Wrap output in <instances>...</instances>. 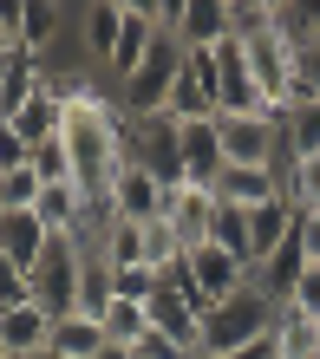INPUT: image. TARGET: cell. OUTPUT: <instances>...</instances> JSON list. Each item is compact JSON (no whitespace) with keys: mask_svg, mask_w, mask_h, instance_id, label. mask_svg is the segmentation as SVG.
<instances>
[{"mask_svg":"<svg viewBox=\"0 0 320 359\" xmlns=\"http://www.w3.org/2000/svg\"><path fill=\"white\" fill-rule=\"evenodd\" d=\"M274 320H281V307H274L268 294L248 281L242 294H229V301L203 307V340H196V359H222V353L268 346V340H274Z\"/></svg>","mask_w":320,"mask_h":359,"instance_id":"6da1fadb","label":"cell"},{"mask_svg":"<svg viewBox=\"0 0 320 359\" xmlns=\"http://www.w3.org/2000/svg\"><path fill=\"white\" fill-rule=\"evenodd\" d=\"M124 163L151 170L164 189L183 183V144H177V118L157 111V118H131L124 124Z\"/></svg>","mask_w":320,"mask_h":359,"instance_id":"7a4b0ae2","label":"cell"},{"mask_svg":"<svg viewBox=\"0 0 320 359\" xmlns=\"http://www.w3.org/2000/svg\"><path fill=\"white\" fill-rule=\"evenodd\" d=\"M177 72H183V46L164 33L157 46H151V59H144V66L118 86V111H124V118H157L164 104H170V86H177Z\"/></svg>","mask_w":320,"mask_h":359,"instance_id":"3957f363","label":"cell"},{"mask_svg":"<svg viewBox=\"0 0 320 359\" xmlns=\"http://www.w3.org/2000/svg\"><path fill=\"white\" fill-rule=\"evenodd\" d=\"M222 137V163H242V170H274L288 151L281 137V111H255V118H216Z\"/></svg>","mask_w":320,"mask_h":359,"instance_id":"277c9868","label":"cell"},{"mask_svg":"<svg viewBox=\"0 0 320 359\" xmlns=\"http://www.w3.org/2000/svg\"><path fill=\"white\" fill-rule=\"evenodd\" d=\"M79 274H85V248L79 242H66V236H53V248L39 255V268H33V301L53 313H79Z\"/></svg>","mask_w":320,"mask_h":359,"instance_id":"5b68a950","label":"cell"},{"mask_svg":"<svg viewBox=\"0 0 320 359\" xmlns=\"http://www.w3.org/2000/svg\"><path fill=\"white\" fill-rule=\"evenodd\" d=\"M216 104H222L216 118H255V111H268V98H262V86H255V72H248L242 39L216 46Z\"/></svg>","mask_w":320,"mask_h":359,"instance_id":"8992f818","label":"cell"},{"mask_svg":"<svg viewBox=\"0 0 320 359\" xmlns=\"http://www.w3.org/2000/svg\"><path fill=\"white\" fill-rule=\"evenodd\" d=\"M157 222H170V236L183 242V255H189V248H203L209 242V222H216V189H203V183L164 189V216Z\"/></svg>","mask_w":320,"mask_h":359,"instance_id":"52a82bcc","label":"cell"},{"mask_svg":"<svg viewBox=\"0 0 320 359\" xmlns=\"http://www.w3.org/2000/svg\"><path fill=\"white\" fill-rule=\"evenodd\" d=\"M170 118H216L222 104H216V53H183V72H177V86H170V104H164Z\"/></svg>","mask_w":320,"mask_h":359,"instance_id":"ba28073f","label":"cell"},{"mask_svg":"<svg viewBox=\"0 0 320 359\" xmlns=\"http://www.w3.org/2000/svg\"><path fill=\"white\" fill-rule=\"evenodd\" d=\"M164 39V20H157V0H124V33H118V59H112V72L105 79H131L144 59H151V46Z\"/></svg>","mask_w":320,"mask_h":359,"instance_id":"9c48e42d","label":"cell"},{"mask_svg":"<svg viewBox=\"0 0 320 359\" xmlns=\"http://www.w3.org/2000/svg\"><path fill=\"white\" fill-rule=\"evenodd\" d=\"M189 281H196V294L216 307V301H229V294H242L255 281V268L236 262V255H222L216 242H203V248H189Z\"/></svg>","mask_w":320,"mask_h":359,"instance_id":"30bf717a","label":"cell"},{"mask_svg":"<svg viewBox=\"0 0 320 359\" xmlns=\"http://www.w3.org/2000/svg\"><path fill=\"white\" fill-rule=\"evenodd\" d=\"M177 39L183 53H216V46H229V0H183V13H177Z\"/></svg>","mask_w":320,"mask_h":359,"instance_id":"8fae6325","label":"cell"},{"mask_svg":"<svg viewBox=\"0 0 320 359\" xmlns=\"http://www.w3.org/2000/svg\"><path fill=\"white\" fill-rule=\"evenodd\" d=\"M177 144H183V183L216 189V177H222V137H216V118H183V124H177Z\"/></svg>","mask_w":320,"mask_h":359,"instance_id":"7c38bea8","label":"cell"},{"mask_svg":"<svg viewBox=\"0 0 320 359\" xmlns=\"http://www.w3.org/2000/svg\"><path fill=\"white\" fill-rule=\"evenodd\" d=\"M53 313L39 307V301H27V307H7L0 313V353L7 359H33V353H46L53 346Z\"/></svg>","mask_w":320,"mask_h":359,"instance_id":"4fadbf2b","label":"cell"},{"mask_svg":"<svg viewBox=\"0 0 320 359\" xmlns=\"http://www.w3.org/2000/svg\"><path fill=\"white\" fill-rule=\"evenodd\" d=\"M112 216L118 222H157L164 216V183L151 170H138V163H124L118 183H112Z\"/></svg>","mask_w":320,"mask_h":359,"instance_id":"5bb4252c","label":"cell"},{"mask_svg":"<svg viewBox=\"0 0 320 359\" xmlns=\"http://www.w3.org/2000/svg\"><path fill=\"white\" fill-rule=\"evenodd\" d=\"M118 33H124V0H92V7H79V39H85V53L98 59V72H112Z\"/></svg>","mask_w":320,"mask_h":359,"instance_id":"9a60e30c","label":"cell"},{"mask_svg":"<svg viewBox=\"0 0 320 359\" xmlns=\"http://www.w3.org/2000/svg\"><path fill=\"white\" fill-rule=\"evenodd\" d=\"M53 248V229L39 222V209H13V216H0V255H13L20 268H39V255Z\"/></svg>","mask_w":320,"mask_h":359,"instance_id":"2e32d148","label":"cell"},{"mask_svg":"<svg viewBox=\"0 0 320 359\" xmlns=\"http://www.w3.org/2000/svg\"><path fill=\"white\" fill-rule=\"evenodd\" d=\"M274 196H281V170H242V163H222L216 203H229V209H262Z\"/></svg>","mask_w":320,"mask_h":359,"instance_id":"e0dca14e","label":"cell"},{"mask_svg":"<svg viewBox=\"0 0 320 359\" xmlns=\"http://www.w3.org/2000/svg\"><path fill=\"white\" fill-rule=\"evenodd\" d=\"M288 236H294V203H288V196H274V203H262V209H248V262H255V268H262Z\"/></svg>","mask_w":320,"mask_h":359,"instance_id":"ac0fdd59","label":"cell"},{"mask_svg":"<svg viewBox=\"0 0 320 359\" xmlns=\"http://www.w3.org/2000/svg\"><path fill=\"white\" fill-rule=\"evenodd\" d=\"M59 33H66V7H59V0H27V7H20V53L46 59Z\"/></svg>","mask_w":320,"mask_h":359,"instance_id":"d6986e66","label":"cell"},{"mask_svg":"<svg viewBox=\"0 0 320 359\" xmlns=\"http://www.w3.org/2000/svg\"><path fill=\"white\" fill-rule=\"evenodd\" d=\"M105 346H112L105 340V320H92V313H59L46 353H59V359H98Z\"/></svg>","mask_w":320,"mask_h":359,"instance_id":"ffe728a7","label":"cell"},{"mask_svg":"<svg viewBox=\"0 0 320 359\" xmlns=\"http://www.w3.org/2000/svg\"><path fill=\"white\" fill-rule=\"evenodd\" d=\"M274 359H320V320L281 307V320H274Z\"/></svg>","mask_w":320,"mask_h":359,"instance_id":"44dd1931","label":"cell"},{"mask_svg":"<svg viewBox=\"0 0 320 359\" xmlns=\"http://www.w3.org/2000/svg\"><path fill=\"white\" fill-rule=\"evenodd\" d=\"M105 340L138 353L144 340H151V307H144V301H112V307H105Z\"/></svg>","mask_w":320,"mask_h":359,"instance_id":"7402d4cb","label":"cell"},{"mask_svg":"<svg viewBox=\"0 0 320 359\" xmlns=\"http://www.w3.org/2000/svg\"><path fill=\"white\" fill-rule=\"evenodd\" d=\"M98 255H105V268H144V222H118V216H112Z\"/></svg>","mask_w":320,"mask_h":359,"instance_id":"603a6c76","label":"cell"},{"mask_svg":"<svg viewBox=\"0 0 320 359\" xmlns=\"http://www.w3.org/2000/svg\"><path fill=\"white\" fill-rule=\"evenodd\" d=\"M209 242H216L222 255L248 262V209H229V203H216V222H209ZM248 268H255V262H248Z\"/></svg>","mask_w":320,"mask_h":359,"instance_id":"cb8c5ba5","label":"cell"},{"mask_svg":"<svg viewBox=\"0 0 320 359\" xmlns=\"http://www.w3.org/2000/svg\"><path fill=\"white\" fill-rule=\"evenodd\" d=\"M39 170L33 163H20V170H0V216H13V209H33L39 203Z\"/></svg>","mask_w":320,"mask_h":359,"instance_id":"d4e9b609","label":"cell"},{"mask_svg":"<svg viewBox=\"0 0 320 359\" xmlns=\"http://www.w3.org/2000/svg\"><path fill=\"white\" fill-rule=\"evenodd\" d=\"M33 170L39 183H72V151H66V131L46 137V144H33Z\"/></svg>","mask_w":320,"mask_h":359,"instance_id":"484cf974","label":"cell"},{"mask_svg":"<svg viewBox=\"0 0 320 359\" xmlns=\"http://www.w3.org/2000/svg\"><path fill=\"white\" fill-rule=\"evenodd\" d=\"M27 301H33V274L20 268L13 255H0V313H7V307H27Z\"/></svg>","mask_w":320,"mask_h":359,"instance_id":"4316f807","label":"cell"},{"mask_svg":"<svg viewBox=\"0 0 320 359\" xmlns=\"http://www.w3.org/2000/svg\"><path fill=\"white\" fill-rule=\"evenodd\" d=\"M288 307L307 313V320H320V262H307V274H301V281H294V294H288Z\"/></svg>","mask_w":320,"mask_h":359,"instance_id":"83f0119b","label":"cell"},{"mask_svg":"<svg viewBox=\"0 0 320 359\" xmlns=\"http://www.w3.org/2000/svg\"><path fill=\"white\" fill-rule=\"evenodd\" d=\"M301 216V248H307V262H320V209H294Z\"/></svg>","mask_w":320,"mask_h":359,"instance_id":"f1b7e54d","label":"cell"},{"mask_svg":"<svg viewBox=\"0 0 320 359\" xmlns=\"http://www.w3.org/2000/svg\"><path fill=\"white\" fill-rule=\"evenodd\" d=\"M138 359H189V353H183V346H170L164 333H151V340L138 346Z\"/></svg>","mask_w":320,"mask_h":359,"instance_id":"f546056e","label":"cell"},{"mask_svg":"<svg viewBox=\"0 0 320 359\" xmlns=\"http://www.w3.org/2000/svg\"><path fill=\"white\" fill-rule=\"evenodd\" d=\"M274 346H248V353H222V359H268Z\"/></svg>","mask_w":320,"mask_h":359,"instance_id":"4dcf8cb0","label":"cell"},{"mask_svg":"<svg viewBox=\"0 0 320 359\" xmlns=\"http://www.w3.org/2000/svg\"><path fill=\"white\" fill-rule=\"evenodd\" d=\"M98 359H138V353H131V346H105Z\"/></svg>","mask_w":320,"mask_h":359,"instance_id":"1f68e13d","label":"cell"},{"mask_svg":"<svg viewBox=\"0 0 320 359\" xmlns=\"http://www.w3.org/2000/svg\"><path fill=\"white\" fill-rule=\"evenodd\" d=\"M7 72H13V53H0V92H7Z\"/></svg>","mask_w":320,"mask_h":359,"instance_id":"d6a6232c","label":"cell"},{"mask_svg":"<svg viewBox=\"0 0 320 359\" xmlns=\"http://www.w3.org/2000/svg\"><path fill=\"white\" fill-rule=\"evenodd\" d=\"M0 53H20V39H13L7 27H0Z\"/></svg>","mask_w":320,"mask_h":359,"instance_id":"836d02e7","label":"cell"},{"mask_svg":"<svg viewBox=\"0 0 320 359\" xmlns=\"http://www.w3.org/2000/svg\"><path fill=\"white\" fill-rule=\"evenodd\" d=\"M33 359H59V353H33Z\"/></svg>","mask_w":320,"mask_h":359,"instance_id":"e575fe53","label":"cell"},{"mask_svg":"<svg viewBox=\"0 0 320 359\" xmlns=\"http://www.w3.org/2000/svg\"><path fill=\"white\" fill-rule=\"evenodd\" d=\"M268 346H274V340H268ZM268 359H274V353H268Z\"/></svg>","mask_w":320,"mask_h":359,"instance_id":"d590c367","label":"cell"},{"mask_svg":"<svg viewBox=\"0 0 320 359\" xmlns=\"http://www.w3.org/2000/svg\"><path fill=\"white\" fill-rule=\"evenodd\" d=\"M0 359H7V353H0Z\"/></svg>","mask_w":320,"mask_h":359,"instance_id":"8d00e7d4","label":"cell"}]
</instances>
